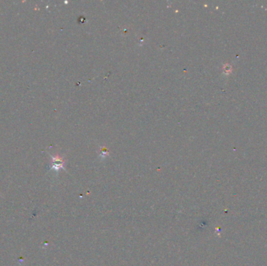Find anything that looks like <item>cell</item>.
I'll use <instances>...</instances> for the list:
<instances>
[{"mask_svg":"<svg viewBox=\"0 0 267 266\" xmlns=\"http://www.w3.org/2000/svg\"><path fill=\"white\" fill-rule=\"evenodd\" d=\"M52 157V163H51V169L58 172L61 169H64V161L63 158L59 155L51 156Z\"/></svg>","mask_w":267,"mask_h":266,"instance_id":"cell-1","label":"cell"},{"mask_svg":"<svg viewBox=\"0 0 267 266\" xmlns=\"http://www.w3.org/2000/svg\"><path fill=\"white\" fill-rule=\"evenodd\" d=\"M108 151L106 148H102V151H101V156L102 157H105L106 155H107Z\"/></svg>","mask_w":267,"mask_h":266,"instance_id":"cell-2","label":"cell"}]
</instances>
